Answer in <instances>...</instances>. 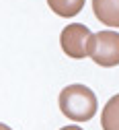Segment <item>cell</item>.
Segmentation results:
<instances>
[{
    "mask_svg": "<svg viewBox=\"0 0 119 130\" xmlns=\"http://www.w3.org/2000/svg\"><path fill=\"white\" fill-rule=\"evenodd\" d=\"M60 109L66 118L74 122H88L99 109L97 95L86 85H68L60 93Z\"/></svg>",
    "mask_w": 119,
    "mask_h": 130,
    "instance_id": "cell-1",
    "label": "cell"
},
{
    "mask_svg": "<svg viewBox=\"0 0 119 130\" xmlns=\"http://www.w3.org/2000/svg\"><path fill=\"white\" fill-rule=\"evenodd\" d=\"M47 6L60 17H74L84 6V0H47Z\"/></svg>",
    "mask_w": 119,
    "mask_h": 130,
    "instance_id": "cell-6",
    "label": "cell"
},
{
    "mask_svg": "<svg viewBox=\"0 0 119 130\" xmlns=\"http://www.w3.org/2000/svg\"><path fill=\"white\" fill-rule=\"evenodd\" d=\"M60 130H84V128H80V126H64Z\"/></svg>",
    "mask_w": 119,
    "mask_h": 130,
    "instance_id": "cell-7",
    "label": "cell"
},
{
    "mask_svg": "<svg viewBox=\"0 0 119 130\" xmlns=\"http://www.w3.org/2000/svg\"><path fill=\"white\" fill-rule=\"evenodd\" d=\"M92 10L103 25L113 29L119 27V0H92Z\"/></svg>",
    "mask_w": 119,
    "mask_h": 130,
    "instance_id": "cell-4",
    "label": "cell"
},
{
    "mask_svg": "<svg viewBox=\"0 0 119 130\" xmlns=\"http://www.w3.org/2000/svg\"><path fill=\"white\" fill-rule=\"evenodd\" d=\"M90 39H92V31L86 25L70 23L68 27H64L62 35H60V45L66 56H70L74 60H82L88 56Z\"/></svg>",
    "mask_w": 119,
    "mask_h": 130,
    "instance_id": "cell-3",
    "label": "cell"
},
{
    "mask_svg": "<svg viewBox=\"0 0 119 130\" xmlns=\"http://www.w3.org/2000/svg\"><path fill=\"white\" fill-rule=\"evenodd\" d=\"M101 126L103 130H119V93L105 103L101 111Z\"/></svg>",
    "mask_w": 119,
    "mask_h": 130,
    "instance_id": "cell-5",
    "label": "cell"
},
{
    "mask_svg": "<svg viewBox=\"0 0 119 130\" xmlns=\"http://www.w3.org/2000/svg\"><path fill=\"white\" fill-rule=\"evenodd\" d=\"M88 56L99 66H117L119 64V33L111 29L92 33Z\"/></svg>",
    "mask_w": 119,
    "mask_h": 130,
    "instance_id": "cell-2",
    "label": "cell"
},
{
    "mask_svg": "<svg viewBox=\"0 0 119 130\" xmlns=\"http://www.w3.org/2000/svg\"><path fill=\"white\" fill-rule=\"evenodd\" d=\"M0 130H12L10 126H6V124H2V122H0Z\"/></svg>",
    "mask_w": 119,
    "mask_h": 130,
    "instance_id": "cell-8",
    "label": "cell"
}]
</instances>
